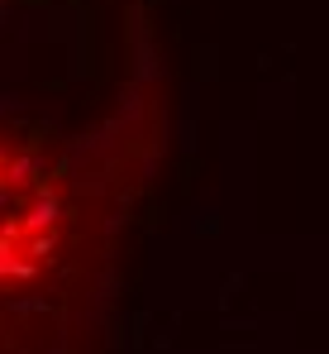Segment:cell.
I'll return each instance as SVG.
<instances>
[{
  "label": "cell",
  "mask_w": 329,
  "mask_h": 354,
  "mask_svg": "<svg viewBox=\"0 0 329 354\" xmlns=\"http://www.w3.org/2000/svg\"><path fill=\"white\" fill-rule=\"evenodd\" d=\"M57 201L39 177V158L0 144V263L14 254H43L53 244Z\"/></svg>",
  "instance_id": "1"
}]
</instances>
